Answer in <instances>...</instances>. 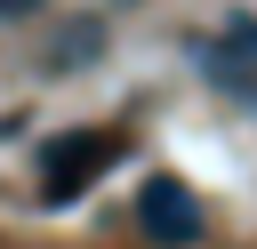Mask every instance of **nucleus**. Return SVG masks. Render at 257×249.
<instances>
[{
    "label": "nucleus",
    "instance_id": "f257e3e1",
    "mask_svg": "<svg viewBox=\"0 0 257 249\" xmlns=\"http://www.w3.org/2000/svg\"><path fill=\"white\" fill-rule=\"evenodd\" d=\"M112 161H120V137H112V129H64V137L40 145V193H48V201H72V193H88Z\"/></svg>",
    "mask_w": 257,
    "mask_h": 249
},
{
    "label": "nucleus",
    "instance_id": "f03ea898",
    "mask_svg": "<svg viewBox=\"0 0 257 249\" xmlns=\"http://www.w3.org/2000/svg\"><path fill=\"white\" fill-rule=\"evenodd\" d=\"M137 225H145L161 249H193V241H201V201H193L177 177H153V185L137 193Z\"/></svg>",
    "mask_w": 257,
    "mask_h": 249
},
{
    "label": "nucleus",
    "instance_id": "7ed1b4c3",
    "mask_svg": "<svg viewBox=\"0 0 257 249\" xmlns=\"http://www.w3.org/2000/svg\"><path fill=\"white\" fill-rule=\"evenodd\" d=\"M104 56V24L96 16H72L56 40H48V72H80V64H96Z\"/></svg>",
    "mask_w": 257,
    "mask_h": 249
},
{
    "label": "nucleus",
    "instance_id": "20e7f679",
    "mask_svg": "<svg viewBox=\"0 0 257 249\" xmlns=\"http://www.w3.org/2000/svg\"><path fill=\"white\" fill-rule=\"evenodd\" d=\"M24 16H40V0H0V24H24Z\"/></svg>",
    "mask_w": 257,
    "mask_h": 249
}]
</instances>
